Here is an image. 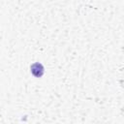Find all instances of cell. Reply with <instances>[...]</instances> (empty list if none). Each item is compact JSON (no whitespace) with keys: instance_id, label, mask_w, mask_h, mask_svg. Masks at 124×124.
<instances>
[{"instance_id":"1","label":"cell","mask_w":124,"mask_h":124,"mask_svg":"<svg viewBox=\"0 0 124 124\" xmlns=\"http://www.w3.org/2000/svg\"><path fill=\"white\" fill-rule=\"evenodd\" d=\"M31 72L34 76L36 77H41L44 73V68L40 63H35L34 65H32L31 67Z\"/></svg>"}]
</instances>
